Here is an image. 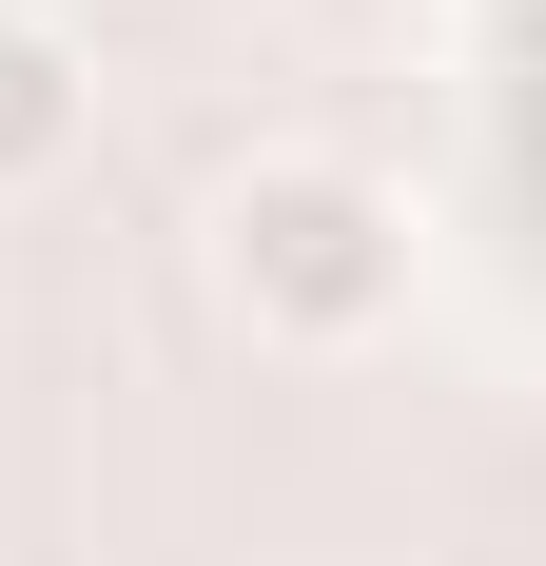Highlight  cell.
Here are the masks:
<instances>
[{
  "label": "cell",
  "mask_w": 546,
  "mask_h": 566,
  "mask_svg": "<svg viewBox=\"0 0 546 566\" xmlns=\"http://www.w3.org/2000/svg\"><path fill=\"white\" fill-rule=\"evenodd\" d=\"M196 254H216V313L254 352H371L410 313V196L371 157H313V137L293 157H234Z\"/></svg>",
  "instance_id": "1"
},
{
  "label": "cell",
  "mask_w": 546,
  "mask_h": 566,
  "mask_svg": "<svg viewBox=\"0 0 546 566\" xmlns=\"http://www.w3.org/2000/svg\"><path fill=\"white\" fill-rule=\"evenodd\" d=\"M78 137H98V59L59 40L40 0H0V196H59Z\"/></svg>",
  "instance_id": "2"
}]
</instances>
